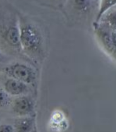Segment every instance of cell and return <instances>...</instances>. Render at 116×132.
Wrapping results in <instances>:
<instances>
[{
  "mask_svg": "<svg viewBox=\"0 0 116 132\" xmlns=\"http://www.w3.org/2000/svg\"><path fill=\"white\" fill-rule=\"evenodd\" d=\"M8 72L16 80L21 82L30 83L34 79V75L32 70L27 66L16 64L12 66Z\"/></svg>",
  "mask_w": 116,
  "mask_h": 132,
  "instance_id": "cell-1",
  "label": "cell"
},
{
  "mask_svg": "<svg viewBox=\"0 0 116 132\" xmlns=\"http://www.w3.org/2000/svg\"><path fill=\"white\" fill-rule=\"evenodd\" d=\"M21 42L24 48L32 49L39 42V38L36 31L30 26L22 29L21 33Z\"/></svg>",
  "mask_w": 116,
  "mask_h": 132,
  "instance_id": "cell-2",
  "label": "cell"
},
{
  "mask_svg": "<svg viewBox=\"0 0 116 132\" xmlns=\"http://www.w3.org/2000/svg\"><path fill=\"white\" fill-rule=\"evenodd\" d=\"M33 109V103L27 97H21L16 98L14 101L13 109L15 113L20 116H24L30 113Z\"/></svg>",
  "mask_w": 116,
  "mask_h": 132,
  "instance_id": "cell-3",
  "label": "cell"
},
{
  "mask_svg": "<svg viewBox=\"0 0 116 132\" xmlns=\"http://www.w3.org/2000/svg\"><path fill=\"white\" fill-rule=\"evenodd\" d=\"M5 87L6 91L13 95L21 94L25 91L26 88L23 82L13 79L8 80L5 83Z\"/></svg>",
  "mask_w": 116,
  "mask_h": 132,
  "instance_id": "cell-4",
  "label": "cell"
},
{
  "mask_svg": "<svg viewBox=\"0 0 116 132\" xmlns=\"http://www.w3.org/2000/svg\"><path fill=\"white\" fill-rule=\"evenodd\" d=\"M32 127V120L30 118H23L16 121L14 132H30Z\"/></svg>",
  "mask_w": 116,
  "mask_h": 132,
  "instance_id": "cell-5",
  "label": "cell"
},
{
  "mask_svg": "<svg viewBox=\"0 0 116 132\" xmlns=\"http://www.w3.org/2000/svg\"><path fill=\"white\" fill-rule=\"evenodd\" d=\"M6 38L12 45L17 46L21 41L20 32L16 27H11L7 31Z\"/></svg>",
  "mask_w": 116,
  "mask_h": 132,
  "instance_id": "cell-6",
  "label": "cell"
},
{
  "mask_svg": "<svg viewBox=\"0 0 116 132\" xmlns=\"http://www.w3.org/2000/svg\"><path fill=\"white\" fill-rule=\"evenodd\" d=\"M115 4V1H103V3H102V6L101 7V9L100 10V12H99V15L98 16V20H99L102 14L105 12L107 9H108L110 6H112L113 5H114Z\"/></svg>",
  "mask_w": 116,
  "mask_h": 132,
  "instance_id": "cell-7",
  "label": "cell"
},
{
  "mask_svg": "<svg viewBox=\"0 0 116 132\" xmlns=\"http://www.w3.org/2000/svg\"><path fill=\"white\" fill-rule=\"evenodd\" d=\"M9 101V96L4 90L0 89V108L5 106Z\"/></svg>",
  "mask_w": 116,
  "mask_h": 132,
  "instance_id": "cell-8",
  "label": "cell"
},
{
  "mask_svg": "<svg viewBox=\"0 0 116 132\" xmlns=\"http://www.w3.org/2000/svg\"><path fill=\"white\" fill-rule=\"evenodd\" d=\"M0 132H14V129L10 125H0Z\"/></svg>",
  "mask_w": 116,
  "mask_h": 132,
  "instance_id": "cell-9",
  "label": "cell"
},
{
  "mask_svg": "<svg viewBox=\"0 0 116 132\" xmlns=\"http://www.w3.org/2000/svg\"></svg>",
  "mask_w": 116,
  "mask_h": 132,
  "instance_id": "cell-10",
  "label": "cell"
}]
</instances>
